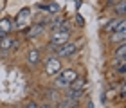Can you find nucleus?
<instances>
[{"label": "nucleus", "mask_w": 126, "mask_h": 108, "mask_svg": "<svg viewBox=\"0 0 126 108\" xmlns=\"http://www.w3.org/2000/svg\"><path fill=\"white\" fill-rule=\"evenodd\" d=\"M47 11H49L50 15H56V13H60V5H58V4H49Z\"/></svg>", "instance_id": "obj_16"}, {"label": "nucleus", "mask_w": 126, "mask_h": 108, "mask_svg": "<svg viewBox=\"0 0 126 108\" xmlns=\"http://www.w3.org/2000/svg\"><path fill=\"white\" fill-rule=\"evenodd\" d=\"M121 29H126V20H124V16H123V18H113V20H110L105 27H103V32L112 34V32L121 31Z\"/></svg>", "instance_id": "obj_6"}, {"label": "nucleus", "mask_w": 126, "mask_h": 108, "mask_svg": "<svg viewBox=\"0 0 126 108\" xmlns=\"http://www.w3.org/2000/svg\"><path fill=\"white\" fill-rule=\"evenodd\" d=\"M29 16H31V9H29V7H24V9H22L20 13H18V16L15 18V22H13V29H15V31L22 29V27L27 24Z\"/></svg>", "instance_id": "obj_7"}, {"label": "nucleus", "mask_w": 126, "mask_h": 108, "mask_svg": "<svg viewBox=\"0 0 126 108\" xmlns=\"http://www.w3.org/2000/svg\"><path fill=\"white\" fill-rule=\"evenodd\" d=\"M43 31H45V25H43V24H36V25H32L31 29L25 32V36H27V40H34V38L42 36Z\"/></svg>", "instance_id": "obj_10"}, {"label": "nucleus", "mask_w": 126, "mask_h": 108, "mask_svg": "<svg viewBox=\"0 0 126 108\" xmlns=\"http://www.w3.org/2000/svg\"><path fill=\"white\" fill-rule=\"evenodd\" d=\"M76 52H78V45H76V42H67V43L60 45V47L54 50V54H56V58H58V60L70 58V56H74Z\"/></svg>", "instance_id": "obj_5"}, {"label": "nucleus", "mask_w": 126, "mask_h": 108, "mask_svg": "<svg viewBox=\"0 0 126 108\" xmlns=\"http://www.w3.org/2000/svg\"><path fill=\"white\" fill-rule=\"evenodd\" d=\"M61 70H63V67H61V60H58L56 56H49V58L45 60V69H43V72L47 74V76L56 77Z\"/></svg>", "instance_id": "obj_3"}, {"label": "nucleus", "mask_w": 126, "mask_h": 108, "mask_svg": "<svg viewBox=\"0 0 126 108\" xmlns=\"http://www.w3.org/2000/svg\"><path fill=\"white\" fill-rule=\"evenodd\" d=\"M113 15H115V18H123L126 15V0H119V2L113 5Z\"/></svg>", "instance_id": "obj_12"}, {"label": "nucleus", "mask_w": 126, "mask_h": 108, "mask_svg": "<svg viewBox=\"0 0 126 108\" xmlns=\"http://www.w3.org/2000/svg\"><path fill=\"white\" fill-rule=\"evenodd\" d=\"M113 60H126V43H121L113 50Z\"/></svg>", "instance_id": "obj_14"}, {"label": "nucleus", "mask_w": 126, "mask_h": 108, "mask_svg": "<svg viewBox=\"0 0 126 108\" xmlns=\"http://www.w3.org/2000/svg\"><path fill=\"white\" fill-rule=\"evenodd\" d=\"M119 2V0H106V4H105V7L106 9H110V7H113V5H115Z\"/></svg>", "instance_id": "obj_17"}, {"label": "nucleus", "mask_w": 126, "mask_h": 108, "mask_svg": "<svg viewBox=\"0 0 126 108\" xmlns=\"http://www.w3.org/2000/svg\"><path fill=\"white\" fill-rule=\"evenodd\" d=\"M47 97H49L50 103H60V94H58V90H56V88L47 90Z\"/></svg>", "instance_id": "obj_15"}, {"label": "nucleus", "mask_w": 126, "mask_h": 108, "mask_svg": "<svg viewBox=\"0 0 126 108\" xmlns=\"http://www.w3.org/2000/svg\"><path fill=\"white\" fill-rule=\"evenodd\" d=\"M16 49H18V40L11 38L9 34L0 40V56H2V58L13 54V50H16Z\"/></svg>", "instance_id": "obj_4"}, {"label": "nucleus", "mask_w": 126, "mask_h": 108, "mask_svg": "<svg viewBox=\"0 0 126 108\" xmlns=\"http://www.w3.org/2000/svg\"><path fill=\"white\" fill-rule=\"evenodd\" d=\"M67 42H70V32H65V31H54V32H52V36H50V40H49L47 49L54 52V50L58 49L60 45L67 43Z\"/></svg>", "instance_id": "obj_2"}, {"label": "nucleus", "mask_w": 126, "mask_h": 108, "mask_svg": "<svg viewBox=\"0 0 126 108\" xmlns=\"http://www.w3.org/2000/svg\"><path fill=\"white\" fill-rule=\"evenodd\" d=\"M0 31L5 32V34H9V32L13 31V20H11V18H4V20H0Z\"/></svg>", "instance_id": "obj_13"}, {"label": "nucleus", "mask_w": 126, "mask_h": 108, "mask_svg": "<svg viewBox=\"0 0 126 108\" xmlns=\"http://www.w3.org/2000/svg\"><path fill=\"white\" fill-rule=\"evenodd\" d=\"M124 40H126V29H121V31H115L112 34H108V42L112 45H121V43H124Z\"/></svg>", "instance_id": "obj_9"}, {"label": "nucleus", "mask_w": 126, "mask_h": 108, "mask_svg": "<svg viewBox=\"0 0 126 108\" xmlns=\"http://www.w3.org/2000/svg\"><path fill=\"white\" fill-rule=\"evenodd\" d=\"M76 22H78V27H85V20H83V18H81L79 15L76 16Z\"/></svg>", "instance_id": "obj_18"}, {"label": "nucleus", "mask_w": 126, "mask_h": 108, "mask_svg": "<svg viewBox=\"0 0 126 108\" xmlns=\"http://www.w3.org/2000/svg\"><path fill=\"white\" fill-rule=\"evenodd\" d=\"M79 76L76 69H63L58 76L54 77V88L56 90H67L68 85H70L74 79Z\"/></svg>", "instance_id": "obj_1"}, {"label": "nucleus", "mask_w": 126, "mask_h": 108, "mask_svg": "<svg viewBox=\"0 0 126 108\" xmlns=\"http://www.w3.org/2000/svg\"><path fill=\"white\" fill-rule=\"evenodd\" d=\"M27 63L31 67H36L42 63V50L40 49H31L29 54H27Z\"/></svg>", "instance_id": "obj_8"}, {"label": "nucleus", "mask_w": 126, "mask_h": 108, "mask_svg": "<svg viewBox=\"0 0 126 108\" xmlns=\"http://www.w3.org/2000/svg\"><path fill=\"white\" fill-rule=\"evenodd\" d=\"M25 108H40V105H38V103H34V101H29V103L25 105Z\"/></svg>", "instance_id": "obj_19"}, {"label": "nucleus", "mask_w": 126, "mask_h": 108, "mask_svg": "<svg viewBox=\"0 0 126 108\" xmlns=\"http://www.w3.org/2000/svg\"><path fill=\"white\" fill-rule=\"evenodd\" d=\"M87 108H94V103H92V101H90V99L87 101Z\"/></svg>", "instance_id": "obj_20"}, {"label": "nucleus", "mask_w": 126, "mask_h": 108, "mask_svg": "<svg viewBox=\"0 0 126 108\" xmlns=\"http://www.w3.org/2000/svg\"><path fill=\"white\" fill-rule=\"evenodd\" d=\"M85 88H87V79L78 76L70 85H68V88H67V90H85Z\"/></svg>", "instance_id": "obj_11"}]
</instances>
